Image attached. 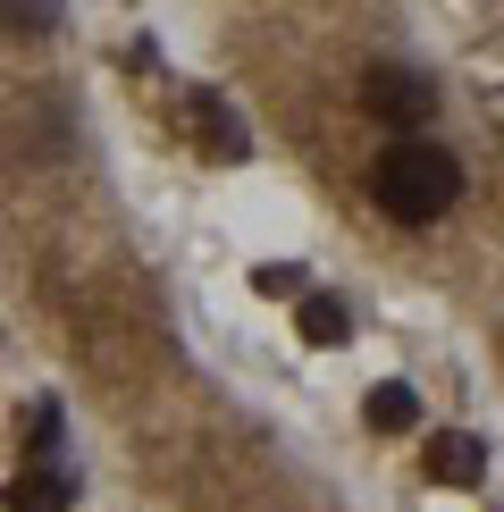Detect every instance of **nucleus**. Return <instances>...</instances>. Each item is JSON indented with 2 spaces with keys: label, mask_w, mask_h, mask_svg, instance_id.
Masks as SVG:
<instances>
[{
  "label": "nucleus",
  "mask_w": 504,
  "mask_h": 512,
  "mask_svg": "<svg viewBox=\"0 0 504 512\" xmlns=\"http://www.w3.org/2000/svg\"><path fill=\"white\" fill-rule=\"evenodd\" d=\"M420 471H429L437 487H479V471H488V445H479L471 429H446L429 454H420Z\"/></svg>",
  "instance_id": "7ed1b4c3"
},
{
  "label": "nucleus",
  "mask_w": 504,
  "mask_h": 512,
  "mask_svg": "<svg viewBox=\"0 0 504 512\" xmlns=\"http://www.w3.org/2000/svg\"><path fill=\"white\" fill-rule=\"evenodd\" d=\"M412 420H420V395L412 387H395V378H387V387H370V429H412Z\"/></svg>",
  "instance_id": "0eeeda50"
},
{
  "label": "nucleus",
  "mask_w": 504,
  "mask_h": 512,
  "mask_svg": "<svg viewBox=\"0 0 504 512\" xmlns=\"http://www.w3.org/2000/svg\"><path fill=\"white\" fill-rule=\"evenodd\" d=\"M0 26H9V34H51L59 9H51V0H9V9H0Z\"/></svg>",
  "instance_id": "6e6552de"
},
{
  "label": "nucleus",
  "mask_w": 504,
  "mask_h": 512,
  "mask_svg": "<svg viewBox=\"0 0 504 512\" xmlns=\"http://www.w3.org/2000/svg\"><path fill=\"white\" fill-rule=\"evenodd\" d=\"M294 328H303L311 345H345L353 319H345V303H336V294H303V303H294Z\"/></svg>",
  "instance_id": "39448f33"
},
{
  "label": "nucleus",
  "mask_w": 504,
  "mask_h": 512,
  "mask_svg": "<svg viewBox=\"0 0 504 512\" xmlns=\"http://www.w3.org/2000/svg\"><path fill=\"white\" fill-rule=\"evenodd\" d=\"M76 504V479L51 471V462H34V471L9 479V512H68Z\"/></svg>",
  "instance_id": "20e7f679"
},
{
  "label": "nucleus",
  "mask_w": 504,
  "mask_h": 512,
  "mask_svg": "<svg viewBox=\"0 0 504 512\" xmlns=\"http://www.w3.org/2000/svg\"><path fill=\"white\" fill-rule=\"evenodd\" d=\"M370 194H378V210H387V219L429 227V219H446V210H454V194H462V168H454V152H437V143L404 135V143H387V152H378V168H370Z\"/></svg>",
  "instance_id": "f257e3e1"
},
{
  "label": "nucleus",
  "mask_w": 504,
  "mask_h": 512,
  "mask_svg": "<svg viewBox=\"0 0 504 512\" xmlns=\"http://www.w3.org/2000/svg\"><path fill=\"white\" fill-rule=\"evenodd\" d=\"M194 118H202V143H210V160H244V118H227V101H194Z\"/></svg>",
  "instance_id": "423d86ee"
},
{
  "label": "nucleus",
  "mask_w": 504,
  "mask_h": 512,
  "mask_svg": "<svg viewBox=\"0 0 504 512\" xmlns=\"http://www.w3.org/2000/svg\"><path fill=\"white\" fill-rule=\"evenodd\" d=\"M362 110L387 118V126H420V118H437V84L420 68H370L362 76Z\"/></svg>",
  "instance_id": "f03ea898"
}]
</instances>
